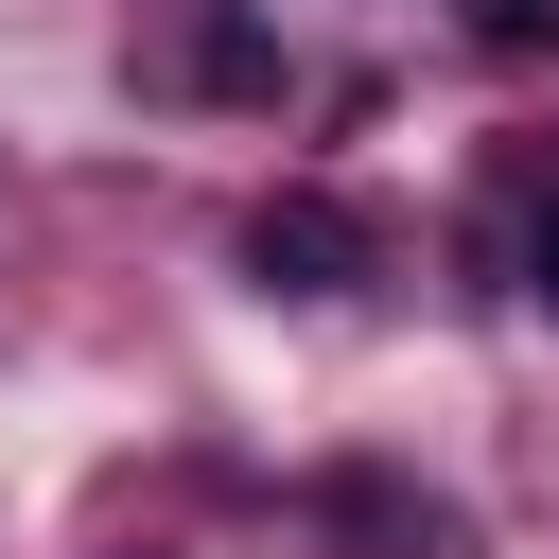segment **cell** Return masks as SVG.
<instances>
[{"instance_id": "obj_1", "label": "cell", "mask_w": 559, "mask_h": 559, "mask_svg": "<svg viewBox=\"0 0 559 559\" xmlns=\"http://www.w3.org/2000/svg\"><path fill=\"white\" fill-rule=\"evenodd\" d=\"M245 280H262V297H349V280H367V210L262 192V210H245Z\"/></svg>"}, {"instance_id": "obj_2", "label": "cell", "mask_w": 559, "mask_h": 559, "mask_svg": "<svg viewBox=\"0 0 559 559\" xmlns=\"http://www.w3.org/2000/svg\"><path fill=\"white\" fill-rule=\"evenodd\" d=\"M472 35H489V52H542V35H559V0H472Z\"/></svg>"}, {"instance_id": "obj_3", "label": "cell", "mask_w": 559, "mask_h": 559, "mask_svg": "<svg viewBox=\"0 0 559 559\" xmlns=\"http://www.w3.org/2000/svg\"><path fill=\"white\" fill-rule=\"evenodd\" d=\"M524 297L559 314V192H542V227H524Z\"/></svg>"}]
</instances>
